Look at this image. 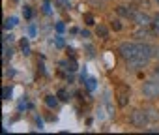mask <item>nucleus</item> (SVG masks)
<instances>
[{
    "mask_svg": "<svg viewBox=\"0 0 159 135\" xmlns=\"http://www.w3.org/2000/svg\"><path fill=\"white\" fill-rule=\"evenodd\" d=\"M56 47H64V38H62V36L56 38Z\"/></svg>",
    "mask_w": 159,
    "mask_h": 135,
    "instance_id": "obj_20",
    "label": "nucleus"
},
{
    "mask_svg": "<svg viewBox=\"0 0 159 135\" xmlns=\"http://www.w3.org/2000/svg\"><path fill=\"white\" fill-rule=\"evenodd\" d=\"M96 34H98L99 38H107V36H109V28H107L105 25H99V26L96 28Z\"/></svg>",
    "mask_w": 159,
    "mask_h": 135,
    "instance_id": "obj_9",
    "label": "nucleus"
},
{
    "mask_svg": "<svg viewBox=\"0 0 159 135\" xmlns=\"http://www.w3.org/2000/svg\"><path fill=\"white\" fill-rule=\"evenodd\" d=\"M112 28H114V30H120V28H122L120 21H112Z\"/></svg>",
    "mask_w": 159,
    "mask_h": 135,
    "instance_id": "obj_22",
    "label": "nucleus"
},
{
    "mask_svg": "<svg viewBox=\"0 0 159 135\" xmlns=\"http://www.w3.org/2000/svg\"><path fill=\"white\" fill-rule=\"evenodd\" d=\"M129 120H131V124L137 126V128H146V124L150 122V118H148V114H146V109H144V111H142V109L133 111Z\"/></svg>",
    "mask_w": 159,
    "mask_h": 135,
    "instance_id": "obj_3",
    "label": "nucleus"
},
{
    "mask_svg": "<svg viewBox=\"0 0 159 135\" xmlns=\"http://www.w3.org/2000/svg\"><path fill=\"white\" fill-rule=\"evenodd\" d=\"M23 13H25L26 19H30V17H32V10H30V6H25V8H23Z\"/></svg>",
    "mask_w": 159,
    "mask_h": 135,
    "instance_id": "obj_17",
    "label": "nucleus"
},
{
    "mask_svg": "<svg viewBox=\"0 0 159 135\" xmlns=\"http://www.w3.org/2000/svg\"><path fill=\"white\" fill-rule=\"evenodd\" d=\"M118 53L120 56L125 60L127 68L133 72L144 70L148 66V62L152 60V56H155V49L148 43H135V41H124L118 45Z\"/></svg>",
    "mask_w": 159,
    "mask_h": 135,
    "instance_id": "obj_1",
    "label": "nucleus"
},
{
    "mask_svg": "<svg viewBox=\"0 0 159 135\" xmlns=\"http://www.w3.org/2000/svg\"><path fill=\"white\" fill-rule=\"evenodd\" d=\"M142 94H144V98H148V100L159 98V81H157V79L144 81V85H142Z\"/></svg>",
    "mask_w": 159,
    "mask_h": 135,
    "instance_id": "obj_2",
    "label": "nucleus"
},
{
    "mask_svg": "<svg viewBox=\"0 0 159 135\" xmlns=\"http://www.w3.org/2000/svg\"><path fill=\"white\" fill-rule=\"evenodd\" d=\"M45 105H47L49 109H56V107H58V100H56L54 96H45Z\"/></svg>",
    "mask_w": 159,
    "mask_h": 135,
    "instance_id": "obj_7",
    "label": "nucleus"
},
{
    "mask_svg": "<svg viewBox=\"0 0 159 135\" xmlns=\"http://www.w3.org/2000/svg\"><path fill=\"white\" fill-rule=\"evenodd\" d=\"M118 13H120L122 17H127V19H131V17H133V13H135V10H131V8L127 10L125 6H118Z\"/></svg>",
    "mask_w": 159,
    "mask_h": 135,
    "instance_id": "obj_6",
    "label": "nucleus"
},
{
    "mask_svg": "<svg viewBox=\"0 0 159 135\" xmlns=\"http://www.w3.org/2000/svg\"><path fill=\"white\" fill-rule=\"evenodd\" d=\"M127 98H129V88L127 86H120L118 88V105L125 107L127 105Z\"/></svg>",
    "mask_w": 159,
    "mask_h": 135,
    "instance_id": "obj_5",
    "label": "nucleus"
},
{
    "mask_svg": "<svg viewBox=\"0 0 159 135\" xmlns=\"http://www.w3.org/2000/svg\"><path fill=\"white\" fill-rule=\"evenodd\" d=\"M11 98V86H4L2 88V100H10Z\"/></svg>",
    "mask_w": 159,
    "mask_h": 135,
    "instance_id": "obj_16",
    "label": "nucleus"
},
{
    "mask_svg": "<svg viewBox=\"0 0 159 135\" xmlns=\"http://www.w3.org/2000/svg\"><path fill=\"white\" fill-rule=\"evenodd\" d=\"M155 56H157V58H159V47H157V49H155Z\"/></svg>",
    "mask_w": 159,
    "mask_h": 135,
    "instance_id": "obj_27",
    "label": "nucleus"
},
{
    "mask_svg": "<svg viewBox=\"0 0 159 135\" xmlns=\"http://www.w3.org/2000/svg\"><path fill=\"white\" fill-rule=\"evenodd\" d=\"M153 2H155V4H159V0H153Z\"/></svg>",
    "mask_w": 159,
    "mask_h": 135,
    "instance_id": "obj_28",
    "label": "nucleus"
},
{
    "mask_svg": "<svg viewBox=\"0 0 159 135\" xmlns=\"http://www.w3.org/2000/svg\"><path fill=\"white\" fill-rule=\"evenodd\" d=\"M43 12H45L47 15L51 13V8H49V2H47V0H45V4H43Z\"/></svg>",
    "mask_w": 159,
    "mask_h": 135,
    "instance_id": "obj_21",
    "label": "nucleus"
},
{
    "mask_svg": "<svg viewBox=\"0 0 159 135\" xmlns=\"http://www.w3.org/2000/svg\"><path fill=\"white\" fill-rule=\"evenodd\" d=\"M146 114L150 120H159V111H155V109H146Z\"/></svg>",
    "mask_w": 159,
    "mask_h": 135,
    "instance_id": "obj_11",
    "label": "nucleus"
},
{
    "mask_svg": "<svg viewBox=\"0 0 159 135\" xmlns=\"http://www.w3.org/2000/svg\"><path fill=\"white\" fill-rule=\"evenodd\" d=\"M84 21H86V25H94V17H92L90 13H86V15H84Z\"/></svg>",
    "mask_w": 159,
    "mask_h": 135,
    "instance_id": "obj_18",
    "label": "nucleus"
},
{
    "mask_svg": "<svg viewBox=\"0 0 159 135\" xmlns=\"http://www.w3.org/2000/svg\"><path fill=\"white\" fill-rule=\"evenodd\" d=\"M81 36H83V38H90V32H88V30H81Z\"/></svg>",
    "mask_w": 159,
    "mask_h": 135,
    "instance_id": "obj_25",
    "label": "nucleus"
},
{
    "mask_svg": "<svg viewBox=\"0 0 159 135\" xmlns=\"http://www.w3.org/2000/svg\"><path fill=\"white\" fill-rule=\"evenodd\" d=\"M17 25V19L15 17H8V19H4V30H10V28H13Z\"/></svg>",
    "mask_w": 159,
    "mask_h": 135,
    "instance_id": "obj_8",
    "label": "nucleus"
},
{
    "mask_svg": "<svg viewBox=\"0 0 159 135\" xmlns=\"http://www.w3.org/2000/svg\"><path fill=\"white\" fill-rule=\"evenodd\" d=\"M131 21H133V23H137L139 26H150L153 19H152V17H150L148 13H144V12H139V10H135V13H133Z\"/></svg>",
    "mask_w": 159,
    "mask_h": 135,
    "instance_id": "obj_4",
    "label": "nucleus"
},
{
    "mask_svg": "<svg viewBox=\"0 0 159 135\" xmlns=\"http://www.w3.org/2000/svg\"><path fill=\"white\" fill-rule=\"evenodd\" d=\"M8 58H11V49H8V41H4V64L8 62Z\"/></svg>",
    "mask_w": 159,
    "mask_h": 135,
    "instance_id": "obj_14",
    "label": "nucleus"
},
{
    "mask_svg": "<svg viewBox=\"0 0 159 135\" xmlns=\"http://www.w3.org/2000/svg\"><path fill=\"white\" fill-rule=\"evenodd\" d=\"M155 79H157V81H159V70H157V72H155Z\"/></svg>",
    "mask_w": 159,
    "mask_h": 135,
    "instance_id": "obj_26",
    "label": "nucleus"
},
{
    "mask_svg": "<svg viewBox=\"0 0 159 135\" xmlns=\"http://www.w3.org/2000/svg\"><path fill=\"white\" fill-rule=\"evenodd\" d=\"M56 30H58V32H64V25H62V23H56Z\"/></svg>",
    "mask_w": 159,
    "mask_h": 135,
    "instance_id": "obj_24",
    "label": "nucleus"
},
{
    "mask_svg": "<svg viewBox=\"0 0 159 135\" xmlns=\"http://www.w3.org/2000/svg\"><path fill=\"white\" fill-rule=\"evenodd\" d=\"M152 28H153V32L159 36V13L153 17V21H152Z\"/></svg>",
    "mask_w": 159,
    "mask_h": 135,
    "instance_id": "obj_13",
    "label": "nucleus"
},
{
    "mask_svg": "<svg viewBox=\"0 0 159 135\" xmlns=\"http://www.w3.org/2000/svg\"><path fill=\"white\" fill-rule=\"evenodd\" d=\"M56 96H58V98H60L62 101H67V100H69V94H67V90H66V88H60Z\"/></svg>",
    "mask_w": 159,
    "mask_h": 135,
    "instance_id": "obj_12",
    "label": "nucleus"
},
{
    "mask_svg": "<svg viewBox=\"0 0 159 135\" xmlns=\"http://www.w3.org/2000/svg\"><path fill=\"white\" fill-rule=\"evenodd\" d=\"M28 107H30V105H28V101H26V100H23V101L19 103V109H21V111H23V109H28Z\"/></svg>",
    "mask_w": 159,
    "mask_h": 135,
    "instance_id": "obj_19",
    "label": "nucleus"
},
{
    "mask_svg": "<svg viewBox=\"0 0 159 135\" xmlns=\"http://www.w3.org/2000/svg\"><path fill=\"white\" fill-rule=\"evenodd\" d=\"M96 83H98V81H96L94 77H90V79H86V88H88L90 92H92V90H96Z\"/></svg>",
    "mask_w": 159,
    "mask_h": 135,
    "instance_id": "obj_15",
    "label": "nucleus"
},
{
    "mask_svg": "<svg viewBox=\"0 0 159 135\" xmlns=\"http://www.w3.org/2000/svg\"><path fill=\"white\" fill-rule=\"evenodd\" d=\"M146 133H159V128H148V129H144Z\"/></svg>",
    "mask_w": 159,
    "mask_h": 135,
    "instance_id": "obj_23",
    "label": "nucleus"
},
{
    "mask_svg": "<svg viewBox=\"0 0 159 135\" xmlns=\"http://www.w3.org/2000/svg\"><path fill=\"white\" fill-rule=\"evenodd\" d=\"M21 51H23V54H30V43H28L26 38L21 40Z\"/></svg>",
    "mask_w": 159,
    "mask_h": 135,
    "instance_id": "obj_10",
    "label": "nucleus"
}]
</instances>
